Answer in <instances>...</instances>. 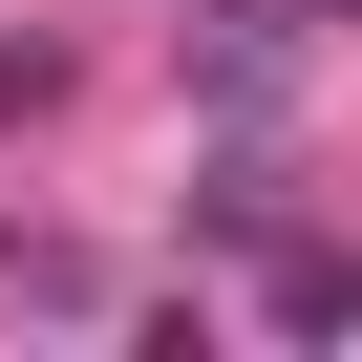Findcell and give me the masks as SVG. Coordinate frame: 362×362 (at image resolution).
Here are the masks:
<instances>
[{
	"instance_id": "cell-1",
	"label": "cell",
	"mask_w": 362,
	"mask_h": 362,
	"mask_svg": "<svg viewBox=\"0 0 362 362\" xmlns=\"http://www.w3.org/2000/svg\"><path fill=\"white\" fill-rule=\"evenodd\" d=\"M341 320H362V256H341V235H298V214H277V341H341Z\"/></svg>"
}]
</instances>
